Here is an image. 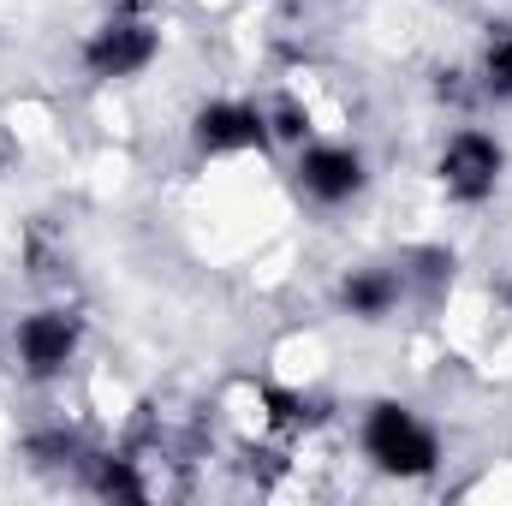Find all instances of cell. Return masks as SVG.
Listing matches in <instances>:
<instances>
[{"label":"cell","mask_w":512,"mask_h":506,"mask_svg":"<svg viewBox=\"0 0 512 506\" xmlns=\"http://www.w3.org/2000/svg\"><path fill=\"white\" fill-rule=\"evenodd\" d=\"M489 90H512V36H495L489 42Z\"/></svg>","instance_id":"cell-8"},{"label":"cell","mask_w":512,"mask_h":506,"mask_svg":"<svg viewBox=\"0 0 512 506\" xmlns=\"http://www.w3.org/2000/svg\"><path fill=\"white\" fill-rule=\"evenodd\" d=\"M340 298H346V310H352V316L382 322L387 310L399 304V274H387V268H358V274L340 286Z\"/></svg>","instance_id":"cell-7"},{"label":"cell","mask_w":512,"mask_h":506,"mask_svg":"<svg viewBox=\"0 0 512 506\" xmlns=\"http://www.w3.org/2000/svg\"><path fill=\"white\" fill-rule=\"evenodd\" d=\"M364 453L382 465L387 477H423V471H435L441 441H435V429H429L417 411H405V405H376L370 423H364Z\"/></svg>","instance_id":"cell-1"},{"label":"cell","mask_w":512,"mask_h":506,"mask_svg":"<svg viewBox=\"0 0 512 506\" xmlns=\"http://www.w3.org/2000/svg\"><path fill=\"white\" fill-rule=\"evenodd\" d=\"M298 185H304V197H316V203H346V197L364 191V161H358V149L316 143V149L298 155Z\"/></svg>","instance_id":"cell-5"},{"label":"cell","mask_w":512,"mask_h":506,"mask_svg":"<svg viewBox=\"0 0 512 506\" xmlns=\"http://www.w3.org/2000/svg\"><path fill=\"white\" fill-rule=\"evenodd\" d=\"M501 167H507V155L489 131H453L447 149H441V185L459 203H483L501 185Z\"/></svg>","instance_id":"cell-2"},{"label":"cell","mask_w":512,"mask_h":506,"mask_svg":"<svg viewBox=\"0 0 512 506\" xmlns=\"http://www.w3.org/2000/svg\"><path fill=\"white\" fill-rule=\"evenodd\" d=\"M78 352V322L66 310H36L18 322V358L30 376H60Z\"/></svg>","instance_id":"cell-4"},{"label":"cell","mask_w":512,"mask_h":506,"mask_svg":"<svg viewBox=\"0 0 512 506\" xmlns=\"http://www.w3.org/2000/svg\"><path fill=\"white\" fill-rule=\"evenodd\" d=\"M274 131H280V137H292V143H298V137H304V131H310V120H304V114H298V108H292V102H286V108H280V114H274Z\"/></svg>","instance_id":"cell-9"},{"label":"cell","mask_w":512,"mask_h":506,"mask_svg":"<svg viewBox=\"0 0 512 506\" xmlns=\"http://www.w3.org/2000/svg\"><path fill=\"white\" fill-rule=\"evenodd\" d=\"M84 60H90V72H96V78H131V72H143V66L155 60V24H149V18H137V12L108 18V24L90 36Z\"/></svg>","instance_id":"cell-3"},{"label":"cell","mask_w":512,"mask_h":506,"mask_svg":"<svg viewBox=\"0 0 512 506\" xmlns=\"http://www.w3.org/2000/svg\"><path fill=\"white\" fill-rule=\"evenodd\" d=\"M268 137V114L251 108V102H215L197 114V143L209 155H227V149H251Z\"/></svg>","instance_id":"cell-6"}]
</instances>
